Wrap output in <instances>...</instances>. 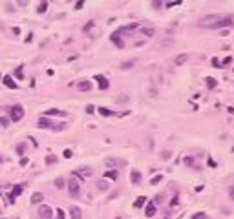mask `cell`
<instances>
[{"mask_svg": "<svg viewBox=\"0 0 234 219\" xmlns=\"http://www.w3.org/2000/svg\"><path fill=\"white\" fill-rule=\"evenodd\" d=\"M22 117H24V108L20 106V104H15V106L9 108V119L13 122H18Z\"/></svg>", "mask_w": 234, "mask_h": 219, "instance_id": "obj_1", "label": "cell"}, {"mask_svg": "<svg viewBox=\"0 0 234 219\" xmlns=\"http://www.w3.org/2000/svg\"><path fill=\"white\" fill-rule=\"evenodd\" d=\"M68 192H70L71 197H79L81 195V181L79 179H70L68 181Z\"/></svg>", "mask_w": 234, "mask_h": 219, "instance_id": "obj_2", "label": "cell"}, {"mask_svg": "<svg viewBox=\"0 0 234 219\" xmlns=\"http://www.w3.org/2000/svg\"><path fill=\"white\" fill-rule=\"evenodd\" d=\"M234 26V17H221L218 20V22H214L210 26V29H219V27H230Z\"/></svg>", "mask_w": 234, "mask_h": 219, "instance_id": "obj_3", "label": "cell"}, {"mask_svg": "<svg viewBox=\"0 0 234 219\" xmlns=\"http://www.w3.org/2000/svg\"><path fill=\"white\" fill-rule=\"evenodd\" d=\"M39 214H40V217H46V219H51V217H53V210H51L50 206H46V204H42V206L39 208Z\"/></svg>", "mask_w": 234, "mask_h": 219, "instance_id": "obj_4", "label": "cell"}, {"mask_svg": "<svg viewBox=\"0 0 234 219\" xmlns=\"http://www.w3.org/2000/svg\"><path fill=\"white\" fill-rule=\"evenodd\" d=\"M110 38H112V42H113L117 47H125V42L121 40V33H119V31H113V33H112V37H110Z\"/></svg>", "mask_w": 234, "mask_h": 219, "instance_id": "obj_5", "label": "cell"}, {"mask_svg": "<svg viewBox=\"0 0 234 219\" xmlns=\"http://www.w3.org/2000/svg\"><path fill=\"white\" fill-rule=\"evenodd\" d=\"M139 27V24L137 22H132V24H128V26H123V27H119V33H130V31H134V29H137Z\"/></svg>", "mask_w": 234, "mask_h": 219, "instance_id": "obj_6", "label": "cell"}, {"mask_svg": "<svg viewBox=\"0 0 234 219\" xmlns=\"http://www.w3.org/2000/svg\"><path fill=\"white\" fill-rule=\"evenodd\" d=\"M95 80L99 82V88L101 90H108V80H106V77H102V75H95Z\"/></svg>", "mask_w": 234, "mask_h": 219, "instance_id": "obj_7", "label": "cell"}, {"mask_svg": "<svg viewBox=\"0 0 234 219\" xmlns=\"http://www.w3.org/2000/svg\"><path fill=\"white\" fill-rule=\"evenodd\" d=\"M75 175H77V177H81V179H84V177H90V175H92V170L84 166V168L77 170V172H75Z\"/></svg>", "mask_w": 234, "mask_h": 219, "instance_id": "obj_8", "label": "cell"}, {"mask_svg": "<svg viewBox=\"0 0 234 219\" xmlns=\"http://www.w3.org/2000/svg\"><path fill=\"white\" fill-rule=\"evenodd\" d=\"M144 214H146L148 217H154V216H156V203H146Z\"/></svg>", "mask_w": 234, "mask_h": 219, "instance_id": "obj_9", "label": "cell"}, {"mask_svg": "<svg viewBox=\"0 0 234 219\" xmlns=\"http://www.w3.org/2000/svg\"><path fill=\"white\" fill-rule=\"evenodd\" d=\"M4 84L8 86L9 90H17V88H18V86H17V82L13 80V79L9 77V75H6V77H4Z\"/></svg>", "mask_w": 234, "mask_h": 219, "instance_id": "obj_10", "label": "cell"}, {"mask_svg": "<svg viewBox=\"0 0 234 219\" xmlns=\"http://www.w3.org/2000/svg\"><path fill=\"white\" fill-rule=\"evenodd\" d=\"M130 181L134 184H139L141 183V174L137 172V170H132V172H130Z\"/></svg>", "mask_w": 234, "mask_h": 219, "instance_id": "obj_11", "label": "cell"}, {"mask_svg": "<svg viewBox=\"0 0 234 219\" xmlns=\"http://www.w3.org/2000/svg\"><path fill=\"white\" fill-rule=\"evenodd\" d=\"M77 88H79L81 91H90L92 90V84L88 80H82V82H79V84H77Z\"/></svg>", "mask_w": 234, "mask_h": 219, "instance_id": "obj_12", "label": "cell"}, {"mask_svg": "<svg viewBox=\"0 0 234 219\" xmlns=\"http://www.w3.org/2000/svg\"><path fill=\"white\" fill-rule=\"evenodd\" d=\"M37 126H39V128H53V126H51V122L48 121L46 117H40V119H39V122H37Z\"/></svg>", "mask_w": 234, "mask_h": 219, "instance_id": "obj_13", "label": "cell"}, {"mask_svg": "<svg viewBox=\"0 0 234 219\" xmlns=\"http://www.w3.org/2000/svg\"><path fill=\"white\" fill-rule=\"evenodd\" d=\"M144 204H146V197H144V195H139V197H137V199H135L134 206H135V208H143Z\"/></svg>", "mask_w": 234, "mask_h": 219, "instance_id": "obj_14", "label": "cell"}, {"mask_svg": "<svg viewBox=\"0 0 234 219\" xmlns=\"http://www.w3.org/2000/svg\"><path fill=\"white\" fill-rule=\"evenodd\" d=\"M20 192H22V184H17V186H13V192H11V195H9V203L13 201V197L20 195Z\"/></svg>", "mask_w": 234, "mask_h": 219, "instance_id": "obj_15", "label": "cell"}, {"mask_svg": "<svg viewBox=\"0 0 234 219\" xmlns=\"http://www.w3.org/2000/svg\"><path fill=\"white\" fill-rule=\"evenodd\" d=\"M70 216H71V219H81V208L79 206H71L70 208Z\"/></svg>", "mask_w": 234, "mask_h": 219, "instance_id": "obj_16", "label": "cell"}, {"mask_svg": "<svg viewBox=\"0 0 234 219\" xmlns=\"http://www.w3.org/2000/svg\"><path fill=\"white\" fill-rule=\"evenodd\" d=\"M187 59H188V55H187V53L177 55V57H176V66H181V64H185V62H187Z\"/></svg>", "mask_w": 234, "mask_h": 219, "instance_id": "obj_17", "label": "cell"}, {"mask_svg": "<svg viewBox=\"0 0 234 219\" xmlns=\"http://www.w3.org/2000/svg\"><path fill=\"white\" fill-rule=\"evenodd\" d=\"M104 177H106V179L115 181L117 179V170H108V172H104Z\"/></svg>", "mask_w": 234, "mask_h": 219, "instance_id": "obj_18", "label": "cell"}, {"mask_svg": "<svg viewBox=\"0 0 234 219\" xmlns=\"http://www.w3.org/2000/svg\"><path fill=\"white\" fill-rule=\"evenodd\" d=\"M40 201H42V194H40V192H35V194L31 195V203L37 204V203H40Z\"/></svg>", "mask_w": 234, "mask_h": 219, "instance_id": "obj_19", "label": "cell"}, {"mask_svg": "<svg viewBox=\"0 0 234 219\" xmlns=\"http://www.w3.org/2000/svg\"><path fill=\"white\" fill-rule=\"evenodd\" d=\"M97 110H99L101 115H104V117H110V115H113V112H112V110H108V108H102V106H101V108H97Z\"/></svg>", "mask_w": 234, "mask_h": 219, "instance_id": "obj_20", "label": "cell"}, {"mask_svg": "<svg viewBox=\"0 0 234 219\" xmlns=\"http://www.w3.org/2000/svg\"><path fill=\"white\" fill-rule=\"evenodd\" d=\"M205 80H207V86L210 88V90H214V88L218 86V82H216V79H212V77H207V79H205Z\"/></svg>", "mask_w": 234, "mask_h": 219, "instance_id": "obj_21", "label": "cell"}, {"mask_svg": "<svg viewBox=\"0 0 234 219\" xmlns=\"http://www.w3.org/2000/svg\"><path fill=\"white\" fill-rule=\"evenodd\" d=\"M154 33H156L154 27H144V29H143V35L144 37H154Z\"/></svg>", "mask_w": 234, "mask_h": 219, "instance_id": "obj_22", "label": "cell"}, {"mask_svg": "<svg viewBox=\"0 0 234 219\" xmlns=\"http://www.w3.org/2000/svg\"><path fill=\"white\" fill-rule=\"evenodd\" d=\"M117 164H123V161H117V159H106V166H117Z\"/></svg>", "mask_w": 234, "mask_h": 219, "instance_id": "obj_23", "label": "cell"}, {"mask_svg": "<svg viewBox=\"0 0 234 219\" xmlns=\"http://www.w3.org/2000/svg\"><path fill=\"white\" fill-rule=\"evenodd\" d=\"M46 9H48V2H40L37 8V13H46Z\"/></svg>", "mask_w": 234, "mask_h": 219, "instance_id": "obj_24", "label": "cell"}, {"mask_svg": "<svg viewBox=\"0 0 234 219\" xmlns=\"http://www.w3.org/2000/svg\"><path fill=\"white\" fill-rule=\"evenodd\" d=\"M190 219H209V217H207V214H205V212H198V214H194Z\"/></svg>", "mask_w": 234, "mask_h": 219, "instance_id": "obj_25", "label": "cell"}, {"mask_svg": "<svg viewBox=\"0 0 234 219\" xmlns=\"http://www.w3.org/2000/svg\"><path fill=\"white\" fill-rule=\"evenodd\" d=\"M44 115H64V113L60 112V110H48Z\"/></svg>", "mask_w": 234, "mask_h": 219, "instance_id": "obj_26", "label": "cell"}, {"mask_svg": "<svg viewBox=\"0 0 234 219\" xmlns=\"http://www.w3.org/2000/svg\"><path fill=\"white\" fill-rule=\"evenodd\" d=\"M15 77H17V79H22V77H24V73H22V66H18V68H17Z\"/></svg>", "mask_w": 234, "mask_h": 219, "instance_id": "obj_27", "label": "cell"}, {"mask_svg": "<svg viewBox=\"0 0 234 219\" xmlns=\"http://www.w3.org/2000/svg\"><path fill=\"white\" fill-rule=\"evenodd\" d=\"M9 121L11 119H8V117H0V124H2V126H9Z\"/></svg>", "mask_w": 234, "mask_h": 219, "instance_id": "obj_28", "label": "cell"}, {"mask_svg": "<svg viewBox=\"0 0 234 219\" xmlns=\"http://www.w3.org/2000/svg\"><path fill=\"white\" fill-rule=\"evenodd\" d=\"M97 186H99V190H106V188H108V183H106V181H99Z\"/></svg>", "mask_w": 234, "mask_h": 219, "instance_id": "obj_29", "label": "cell"}, {"mask_svg": "<svg viewBox=\"0 0 234 219\" xmlns=\"http://www.w3.org/2000/svg\"><path fill=\"white\" fill-rule=\"evenodd\" d=\"M55 186H57V188H62V186H64V179H57V181H55Z\"/></svg>", "mask_w": 234, "mask_h": 219, "instance_id": "obj_30", "label": "cell"}, {"mask_svg": "<svg viewBox=\"0 0 234 219\" xmlns=\"http://www.w3.org/2000/svg\"><path fill=\"white\" fill-rule=\"evenodd\" d=\"M161 179H163L161 175H156V177H152V181H150V183H152V184H157V183H159Z\"/></svg>", "mask_w": 234, "mask_h": 219, "instance_id": "obj_31", "label": "cell"}, {"mask_svg": "<svg viewBox=\"0 0 234 219\" xmlns=\"http://www.w3.org/2000/svg\"><path fill=\"white\" fill-rule=\"evenodd\" d=\"M17 152H18V153H24V152H26V144H18V146H17Z\"/></svg>", "mask_w": 234, "mask_h": 219, "instance_id": "obj_32", "label": "cell"}, {"mask_svg": "<svg viewBox=\"0 0 234 219\" xmlns=\"http://www.w3.org/2000/svg\"><path fill=\"white\" fill-rule=\"evenodd\" d=\"M55 161H57V157H53V155L46 157V163H48V164H51V163H55Z\"/></svg>", "mask_w": 234, "mask_h": 219, "instance_id": "obj_33", "label": "cell"}, {"mask_svg": "<svg viewBox=\"0 0 234 219\" xmlns=\"http://www.w3.org/2000/svg\"><path fill=\"white\" fill-rule=\"evenodd\" d=\"M62 155L66 157V159H70V157H71L73 153H71V150H64V152H62Z\"/></svg>", "mask_w": 234, "mask_h": 219, "instance_id": "obj_34", "label": "cell"}, {"mask_svg": "<svg viewBox=\"0 0 234 219\" xmlns=\"http://www.w3.org/2000/svg\"><path fill=\"white\" fill-rule=\"evenodd\" d=\"M132 66H134V62H123L121 68H123V70H128V68H132Z\"/></svg>", "mask_w": 234, "mask_h": 219, "instance_id": "obj_35", "label": "cell"}, {"mask_svg": "<svg viewBox=\"0 0 234 219\" xmlns=\"http://www.w3.org/2000/svg\"><path fill=\"white\" fill-rule=\"evenodd\" d=\"M57 219H64V212L62 210H57Z\"/></svg>", "mask_w": 234, "mask_h": 219, "instance_id": "obj_36", "label": "cell"}, {"mask_svg": "<svg viewBox=\"0 0 234 219\" xmlns=\"http://www.w3.org/2000/svg\"><path fill=\"white\" fill-rule=\"evenodd\" d=\"M82 8H84V2H77V4H75V9H82Z\"/></svg>", "mask_w": 234, "mask_h": 219, "instance_id": "obj_37", "label": "cell"}, {"mask_svg": "<svg viewBox=\"0 0 234 219\" xmlns=\"http://www.w3.org/2000/svg\"><path fill=\"white\" fill-rule=\"evenodd\" d=\"M86 112H88V113H93V112H95V108L90 104V106H86Z\"/></svg>", "mask_w": 234, "mask_h": 219, "instance_id": "obj_38", "label": "cell"}, {"mask_svg": "<svg viewBox=\"0 0 234 219\" xmlns=\"http://www.w3.org/2000/svg\"><path fill=\"white\" fill-rule=\"evenodd\" d=\"M212 66H214V68H219V60H218V59H212Z\"/></svg>", "mask_w": 234, "mask_h": 219, "instance_id": "obj_39", "label": "cell"}, {"mask_svg": "<svg viewBox=\"0 0 234 219\" xmlns=\"http://www.w3.org/2000/svg\"><path fill=\"white\" fill-rule=\"evenodd\" d=\"M229 195H230V199H234V186L229 188Z\"/></svg>", "mask_w": 234, "mask_h": 219, "instance_id": "obj_40", "label": "cell"}, {"mask_svg": "<svg viewBox=\"0 0 234 219\" xmlns=\"http://www.w3.org/2000/svg\"><path fill=\"white\" fill-rule=\"evenodd\" d=\"M230 60H232V59H230V57H225V59H223V62H221V64H223V66H225V64H229V62H230Z\"/></svg>", "mask_w": 234, "mask_h": 219, "instance_id": "obj_41", "label": "cell"}, {"mask_svg": "<svg viewBox=\"0 0 234 219\" xmlns=\"http://www.w3.org/2000/svg\"><path fill=\"white\" fill-rule=\"evenodd\" d=\"M0 77H2V75H0Z\"/></svg>", "mask_w": 234, "mask_h": 219, "instance_id": "obj_42", "label": "cell"}]
</instances>
